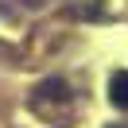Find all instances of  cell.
<instances>
[{
  "label": "cell",
  "mask_w": 128,
  "mask_h": 128,
  "mask_svg": "<svg viewBox=\"0 0 128 128\" xmlns=\"http://www.w3.org/2000/svg\"><path fill=\"white\" fill-rule=\"evenodd\" d=\"M43 93L47 97H66V86L62 82H43Z\"/></svg>",
  "instance_id": "7a4b0ae2"
},
{
  "label": "cell",
  "mask_w": 128,
  "mask_h": 128,
  "mask_svg": "<svg viewBox=\"0 0 128 128\" xmlns=\"http://www.w3.org/2000/svg\"><path fill=\"white\" fill-rule=\"evenodd\" d=\"M109 101L116 109H128V70H112L109 78Z\"/></svg>",
  "instance_id": "6da1fadb"
}]
</instances>
